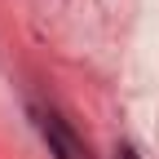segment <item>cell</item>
<instances>
[{"label": "cell", "instance_id": "2", "mask_svg": "<svg viewBox=\"0 0 159 159\" xmlns=\"http://www.w3.org/2000/svg\"><path fill=\"white\" fill-rule=\"evenodd\" d=\"M115 159H142V155H137L133 146H119V150H115Z\"/></svg>", "mask_w": 159, "mask_h": 159}, {"label": "cell", "instance_id": "1", "mask_svg": "<svg viewBox=\"0 0 159 159\" xmlns=\"http://www.w3.org/2000/svg\"><path fill=\"white\" fill-rule=\"evenodd\" d=\"M35 128H40V137H44V146H49L53 159H84V142L71 133V124H66L62 115L40 111L35 115Z\"/></svg>", "mask_w": 159, "mask_h": 159}]
</instances>
